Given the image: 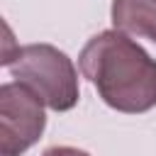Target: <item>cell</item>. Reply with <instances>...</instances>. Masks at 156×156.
<instances>
[{
    "instance_id": "obj_5",
    "label": "cell",
    "mask_w": 156,
    "mask_h": 156,
    "mask_svg": "<svg viewBox=\"0 0 156 156\" xmlns=\"http://www.w3.org/2000/svg\"><path fill=\"white\" fill-rule=\"evenodd\" d=\"M41 156H90V154L83 149H73V146H51Z\"/></svg>"
},
{
    "instance_id": "obj_4",
    "label": "cell",
    "mask_w": 156,
    "mask_h": 156,
    "mask_svg": "<svg viewBox=\"0 0 156 156\" xmlns=\"http://www.w3.org/2000/svg\"><path fill=\"white\" fill-rule=\"evenodd\" d=\"M115 29L156 44V0H112Z\"/></svg>"
},
{
    "instance_id": "obj_1",
    "label": "cell",
    "mask_w": 156,
    "mask_h": 156,
    "mask_svg": "<svg viewBox=\"0 0 156 156\" xmlns=\"http://www.w3.org/2000/svg\"><path fill=\"white\" fill-rule=\"evenodd\" d=\"M78 66L112 110L139 115L156 107V58L129 34L105 29L90 37L78 56Z\"/></svg>"
},
{
    "instance_id": "obj_2",
    "label": "cell",
    "mask_w": 156,
    "mask_h": 156,
    "mask_svg": "<svg viewBox=\"0 0 156 156\" xmlns=\"http://www.w3.org/2000/svg\"><path fill=\"white\" fill-rule=\"evenodd\" d=\"M10 76L27 85L39 100L54 110L66 112L76 107L80 88H78V71L73 61L51 44H27L20 46L17 54L5 66Z\"/></svg>"
},
{
    "instance_id": "obj_3",
    "label": "cell",
    "mask_w": 156,
    "mask_h": 156,
    "mask_svg": "<svg viewBox=\"0 0 156 156\" xmlns=\"http://www.w3.org/2000/svg\"><path fill=\"white\" fill-rule=\"evenodd\" d=\"M44 102L27 85H0V156H20L34 146L46 127Z\"/></svg>"
}]
</instances>
